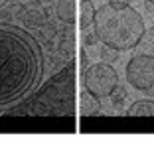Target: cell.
I'll return each mask as SVG.
<instances>
[{
  "label": "cell",
  "mask_w": 154,
  "mask_h": 142,
  "mask_svg": "<svg viewBox=\"0 0 154 142\" xmlns=\"http://www.w3.org/2000/svg\"><path fill=\"white\" fill-rule=\"evenodd\" d=\"M99 55H101V61H107V63H115V61L119 59V50H115V47L111 46H105L99 50Z\"/></svg>",
  "instance_id": "8fae6325"
},
{
  "label": "cell",
  "mask_w": 154,
  "mask_h": 142,
  "mask_svg": "<svg viewBox=\"0 0 154 142\" xmlns=\"http://www.w3.org/2000/svg\"><path fill=\"white\" fill-rule=\"evenodd\" d=\"M146 2H150V4H154V0H146Z\"/></svg>",
  "instance_id": "ac0fdd59"
},
{
  "label": "cell",
  "mask_w": 154,
  "mask_h": 142,
  "mask_svg": "<svg viewBox=\"0 0 154 142\" xmlns=\"http://www.w3.org/2000/svg\"><path fill=\"white\" fill-rule=\"evenodd\" d=\"M18 18L24 22L26 28H42L48 24L50 16H48V8L42 6V2H34L32 6H28V8H22V12L18 14Z\"/></svg>",
  "instance_id": "8992f818"
},
{
  "label": "cell",
  "mask_w": 154,
  "mask_h": 142,
  "mask_svg": "<svg viewBox=\"0 0 154 142\" xmlns=\"http://www.w3.org/2000/svg\"><path fill=\"white\" fill-rule=\"evenodd\" d=\"M87 63H89V59H87V53H85V51H81V69H85Z\"/></svg>",
  "instance_id": "9a60e30c"
},
{
  "label": "cell",
  "mask_w": 154,
  "mask_h": 142,
  "mask_svg": "<svg viewBox=\"0 0 154 142\" xmlns=\"http://www.w3.org/2000/svg\"><path fill=\"white\" fill-rule=\"evenodd\" d=\"M83 85H85V91L93 93L99 99L111 97L113 91L119 87V75L115 67L107 61L93 63L83 69Z\"/></svg>",
  "instance_id": "277c9868"
},
{
  "label": "cell",
  "mask_w": 154,
  "mask_h": 142,
  "mask_svg": "<svg viewBox=\"0 0 154 142\" xmlns=\"http://www.w3.org/2000/svg\"><path fill=\"white\" fill-rule=\"evenodd\" d=\"M34 2H38V0H16V4H20L22 8H28V6H32Z\"/></svg>",
  "instance_id": "5bb4252c"
},
{
  "label": "cell",
  "mask_w": 154,
  "mask_h": 142,
  "mask_svg": "<svg viewBox=\"0 0 154 142\" xmlns=\"http://www.w3.org/2000/svg\"><path fill=\"white\" fill-rule=\"evenodd\" d=\"M48 55L42 38L0 18V115L30 101L45 81Z\"/></svg>",
  "instance_id": "6da1fadb"
},
{
  "label": "cell",
  "mask_w": 154,
  "mask_h": 142,
  "mask_svg": "<svg viewBox=\"0 0 154 142\" xmlns=\"http://www.w3.org/2000/svg\"><path fill=\"white\" fill-rule=\"evenodd\" d=\"M127 116H154V101H150V99L134 101L128 107Z\"/></svg>",
  "instance_id": "9c48e42d"
},
{
  "label": "cell",
  "mask_w": 154,
  "mask_h": 142,
  "mask_svg": "<svg viewBox=\"0 0 154 142\" xmlns=\"http://www.w3.org/2000/svg\"><path fill=\"white\" fill-rule=\"evenodd\" d=\"M75 110V63L65 61L30 101L22 103L12 110V115L26 116H71Z\"/></svg>",
  "instance_id": "7a4b0ae2"
},
{
  "label": "cell",
  "mask_w": 154,
  "mask_h": 142,
  "mask_svg": "<svg viewBox=\"0 0 154 142\" xmlns=\"http://www.w3.org/2000/svg\"><path fill=\"white\" fill-rule=\"evenodd\" d=\"M127 97H128L127 89L125 87H117L113 91V95H111V101H113V105L117 107V109H121V107L125 105V101H127Z\"/></svg>",
  "instance_id": "7c38bea8"
},
{
  "label": "cell",
  "mask_w": 154,
  "mask_h": 142,
  "mask_svg": "<svg viewBox=\"0 0 154 142\" xmlns=\"http://www.w3.org/2000/svg\"><path fill=\"white\" fill-rule=\"evenodd\" d=\"M79 110H81L83 116H97L101 113L99 97H95L89 91H83L81 97H79Z\"/></svg>",
  "instance_id": "52a82bcc"
},
{
  "label": "cell",
  "mask_w": 154,
  "mask_h": 142,
  "mask_svg": "<svg viewBox=\"0 0 154 142\" xmlns=\"http://www.w3.org/2000/svg\"><path fill=\"white\" fill-rule=\"evenodd\" d=\"M95 34L99 41L119 51L136 47L144 38V20L131 4L107 2L95 12Z\"/></svg>",
  "instance_id": "3957f363"
},
{
  "label": "cell",
  "mask_w": 154,
  "mask_h": 142,
  "mask_svg": "<svg viewBox=\"0 0 154 142\" xmlns=\"http://www.w3.org/2000/svg\"><path fill=\"white\" fill-rule=\"evenodd\" d=\"M125 73H127V81L138 91L154 89V57L146 53H138L131 57Z\"/></svg>",
  "instance_id": "5b68a950"
},
{
  "label": "cell",
  "mask_w": 154,
  "mask_h": 142,
  "mask_svg": "<svg viewBox=\"0 0 154 142\" xmlns=\"http://www.w3.org/2000/svg\"><path fill=\"white\" fill-rule=\"evenodd\" d=\"M83 41H85V46H95L97 41H99V38H97L95 32H85V36H83Z\"/></svg>",
  "instance_id": "4fadbf2b"
},
{
  "label": "cell",
  "mask_w": 154,
  "mask_h": 142,
  "mask_svg": "<svg viewBox=\"0 0 154 142\" xmlns=\"http://www.w3.org/2000/svg\"><path fill=\"white\" fill-rule=\"evenodd\" d=\"M95 12L97 10L91 0H81V6H79V14H81L79 16V26H81V30H87L95 22Z\"/></svg>",
  "instance_id": "30bf717a"
},
{
  "label": "cell",
  "mask_w": 154,
  "mask_h": 142,
  "mask_svg": "<svg viewBox=\"0 0 154 142\" xmlns=\"http://www.w3.org/2000/svg\"><path fill=\"white\" fill-rule=\"evenodd\" d=\"M111 2H119V4H128L131 0H111Z\"/></svg>",
  "instance_id": "2e32d148"
},
{
  "label": "cell",
  "mask_w": 154,
  "mask_h": 142,
  "mask_svg": "<svg viewBox=\"0 0 154 142\" xmlns=\"http://www.w3.org/2000/svg\"><path fill=\"white\" fill-rule=\"evenodd\" d=\"M6 2H8V0H0V10H2V8L6 6Z\"/></svg>",
  "instance_id": "e0dca14e"
},
{
  "label": "cell",
  "mask_w": 154,
  "mask_h": 142,
  "mask_svg": "<svg viewBox=\"0 0 154 142\" xmlns=\"http://www.w3.org/2000/svg\"><path fill=\"white\" fill-rule=\"evenodd\" d=\"M55 16L61 24L71 26L75 22V0H57L55 2Z\"/></svg>",
  "instance_id": "ba28073f"
}]
</instances>
